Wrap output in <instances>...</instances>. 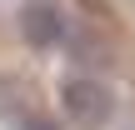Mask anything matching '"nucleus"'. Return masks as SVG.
Instances as JSON below:
<instances>
[{
    "label": "nucleus",
    "instance_id": "2",
    "mask_svg": "<svg viewBox=\"0 0 135 130\" xmlns=\"http://www.w3.org/2000/svg\"><path fill=\"white\" fill-rule=\"evenodd\" d=\"M15 20H20L25 45H35V50H50V45H60V40H65V15H60V5H55V0H25Z\"/></svg>",
    "mask_w": 135,
    "mask_h": 130
},
{
    "label": "nucleus",
    "instance_id": "1",
    "mask_svg": "<svg viewBox=\"0 0 135 130\" xmlns=\"http://www.w3.org/2000/svg\"><path fill=\"white\" fill-rule=\"evenodd\" d=\"M60 105H65V115L75 120L80 130H100L110 125V115H115V95H110V85H100V80H70L65 90H60Z\"/></svg>",
    "mask_w": 135,
    "mask_h": 130
},
{
    "label": "nucleus",
    "instance_id": "3",
    "mask_svg": "<svg viewBox=\"0 0 135 130\" xmlns=\"http://www.w3.org/2000/svg\"><path fill=\"white\" fill-rule=\"evenodd\" d=\"M25 130H60V125H55L50 115H30V120H25Z\"/></svg>",
    "mask_w": 135,
    "mask_h": 130
}]
</instances>
